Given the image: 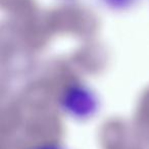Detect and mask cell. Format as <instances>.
I'll return each mask as SVG.
<instances>
[{
  "mask_svg": "<svg viewBox=\"0 0 149 149\" xmlns=\"http://www.w3.org/2000/svg\"><path fill=\"white\" fill-rule=\"evenodd\" d=\"M102 1L113 8H125L134 5L139 0H102Z\"/></svg>",
  "mask_w": 149,
  "mask_h": 149,
  "instance_id": "1",
  "label": "cell"
}]
</instances>
